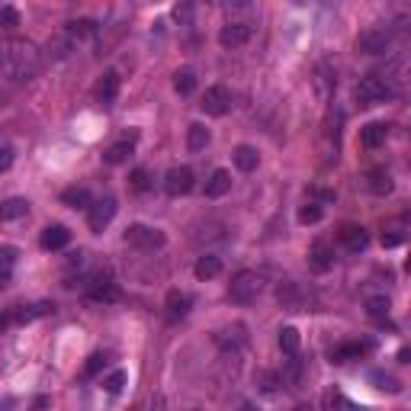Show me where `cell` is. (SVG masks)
<instances>
[{
	"label": "cell",
	"instance_id": "cell-38",
	"mask_svg": "<svg viewBox=\"0 0 411 411\" xmlns=\"http://www.w3.org/2000/svg\"><path fill=\"white\" fill-rule=\"evenodd\" d=\"M19 26V10L17 7H0V29H7V33H13V29Z\"/></svg>",
	"mask_w": 411,
	"mask_h": 411
},
{
	"label": "cell",
	"instance_id": "cell-25",
	"mask_svg": "<svg viewBox=\"0 0 411 411\" xmlns=\"http://www.w3.org/2000/svg\"><path fill=\"white\" fill-rule=\"evenodd\" d=\"M405 235H408V219H395V222H389L385 225V231H383V247H399L405 241Z\"/></svg>",
	"mask_w": 411,
	"mask_h": 411
},
{
	"label": "cell",
	"instance_id": "cell-32",
	"mask_svg": "<svg viewBox=\"0 0 411 411\" xmlns=\"http://www.w3.org/2000/svg\"><path fill=\"white\" fill-rule=\"evenodd\" d=\"M389 308H392V302H389L385 296H373L367 302V312H369L373 322H385V318H389Z\"/></svg>",
	"mask_w": 411,
	"mask_h": 411
},
{
	"label": "cell",
	"instance_id": "cell-29",
	"mask_svg": "<svg viewBox=\"0 0 411 411\" xmlns=\"http://www.w3.org/2000/svg\"><path fill=\"white\" fill-rule=\"evenodd\" d=\"M174 90H177L180 96H190L193 90H196V74H193L190 68H180V71L174 74Z\"/></svg>",
	"mask_w": 411,
	"mask_h": 411
},
{
	"label": "cell",
	"instance_id": "cell-12",
	"mask_svg": "<svg viewBox=\"0 0 411 411\" xmlns=\"http://www.w3.org/2000/svg\"><path fill=\"white\" fill-rule=\"evenodd\" d=\"M373 347H376L373 341H347V344L331 350V360L334 363H350V360H360L363 353H369Z\"/></svg>",
	"mask_w": 411,
	"mask_h": 411
},
{
	"label": "cell",
	"instance_id": "cell-46",
	"mask_svg": "<svg viewBox=\"0 0 411 411\" xmlns=\"http://www.w3.org/2000/svg\"><path fill=\"white\" fill-rule=\"evenodd\" d=\"M0 222H3V206H0Z\"/></svg>",
	"mask_w": 411,
	"mask_h": 411
},
{
	"label": "cell",
	"instance_id": "cell-18",
	"mask_svg": "<svg viewBox=\"0 0 411 411\" xmlns=\"http://www.w3.org/2000/svg\"><path fill=\"white\" fill-rule=\"evenodd\" d=\"M116 96H119V74H116V71H106L103 80L96 84V100L103 106H113Z\"/></svg>",
	"mask_w": 411,
	"mask_h": 411
},
{
	"label": "cell",
	"instance_id": "cell-8",
	"mask_svg": "<svg viewBox=\"0 0 411 411\" xmlns=\"http://www.w3.org/2000/svg\"><path fill=\"white\" fill-rule=\"evenodd\" d=\"M254 35V26L247 23V19H231V23H225L219 33V45L222 49H241V45L251 42Z\"/></svg>",
	"mask_w": 411,
	"mask_h": 411
},
{
	"label": "cell",
	"instance_id": "cell-33",
	"mask_svg": "<svg viewBox=\"0 0 411 411\" xmlns=\"http://www.w3.org/2000/svg\"><path fill=\"white\" fill-rule=\"evenodd\" d=\"M71 49H74V42H71L68 35H55L52 42H49V58H55V62H58V58H68L71 55Z\"/></svg>",
	"mask_w": 411,
	"mask_h": 411
},
{
	"label": "cell",
	"instance_id": "cell-15",
	"mask_svg": "<svg viewBox=\"0 0 411 411\" xmlns=\"http://www.w3.org/2000/svg\"><path fill=\"white\" fill-rule=\"evenodd\" d=\"M68 241H71V231L64 225H49V228H42V235H39V245H42L45 251H62Z\"/></svg>",
	"mask_w": 411,
	"mask_h": 411
},
{
	"label": "cell",
	"instance_id": "cell-41",
	"mask_svg": "<svg viewBox=\"0 0 411 411\" xmlns=\"http://www.w3.org/2000/svg\"><path fill=\"white\" fill-rule=\"evenodd\" d=\"M315 87H318V94H322V96H328V94H331V87H334V78H331V74H328V68H318Z\"/></svg>",
	"mask_w": 411,
	"mask_h": 411
},
{
	"label": "cell",
	"instance_id": "cell-28",
	"mask_svg": "<svg viewBox=\"0 0 411 411\" xmlns=\"http://www.w3.org/2000/svg\"><path fill=\"white\" fill-rule=\"evenodd\" d=\"M62 202H68L71 209H90V193L84 186H68L62 193Z\"/></svg>",
	"mask_w": 411,
	"mask_h": 411
},
{
	"label": "cell",
	"instance_id": "cell-6",
	"mask_svg": "<svg viewBox=\"0 0 411 411\" xmlns=\"http://www.w3.org/2000/svg\"><path fill=\"white\" fill-rule=\"evenodd\" d=\"M392 49V33L389 29H367L357 35V52L360 55H385Z\"/></svg>",
	"mask_w": 411,
	"mask_h": 411
},
{
	"label": "cell",
	"instance_id": "cell-37",
	"mask_svg": "<svg viewBox=\"0 0 411 411\" xmlns=\"http://www.w3.org/2000/svg\"><path fill=\"white\" fill-rule=\"evenodd\" d=\"M103 369H106V353H94V357H87V363H84V373H80V376L94 379V376H100Z\"/></svg>",
	"mask_w": 411,
	"mask_h": 411
},
{
	"label": "cell",
	"instance_id": "cell-44",
	"mask_svg": "<svg viewBox=\"0 0 411 411\" xmlns=\"http://www.w3.org/2000/svg\"><path fill=\"white\" fill-rule=\"evenodd\" d=\"M308 196H312V200H322V202H334V193L331 190H318V186H312Z\"/></svg>",
	"mask_w": 411,
	"mask_h": 411
},
{
	"label": "cell",
	"instance_id": "cell-13",
	"mask_svg": "<svg viewBox=\"0 0 411 411\" xmlns=\"http://www.w3.org/2000/svg\"><path fill=\"white\" fill-rule=\"evenodd\" d=\"M385 139H389V125L385 123H367L363 129H360V145H363L367 151L383 148Z\"/></svg>",
	"mask_w": 411,
	"mask_h": 411
},
{
	"label": "cell",
	"instance_id": "cell-17",
	"mask_svg": "<svg viewBox=\"0 0 411 411\" xmlns=\"http://www.w3.org/2000/svg\"><path fill=\"white\" fill-rule=\"evenodd\" d=\"M277 299H280L286 308H292V312H299L302 308V302H306V292H302V286L292 280L280 283V289H277Z\"/></svg>",
	"mask_w": 411,
	"mask_h": 411
},
{
	"label": "cell",
	"instance_id": "cell-11",
	"mask_svg": "<svg viewBox=\"0 0 411 411\" xmlns=\"http://www.w3.org/2000/svg\"><path fill=\"white\" fill-rule=\"evenodd\" d=\"M308 263H312V270H318V273H324V270H331L334 267V251H331V245L328 241H312V247H308Z\"/></svg>",
	"mask_w": 411,
	"mask_h": 411
},
{
	"label": "cell",
	"instance_id": "cell-30",
	"mask_svg": "<svg viewBox=\"0 0 411 411\" xmlns=\"http://www.w3.org/2000/svg\"><path fill=\"white\" fill-rule=\"evenodd\" d=\"M369 383H376L379 392H389V395L402 392V383H399L395 376H389V373H379V369H373V373H369Z\"/></svg>",
	"mask_w": 411,
	"mask_h": 411
},
{
	"label": "cell",
	"instance_id": "cell-42",
	"mask_svg": "<svg viewBox=\"0 0 411 411\" xmlns=\"http://www.w3.org/2000/svg\"><path fill=\"white\" fill-rule=\"evenodd\" d=\"M257 383H261V389L267 395L277 392V376H273V373H261V376H257Z\"/></svg>",
	"mask_w": 411,
	"mask_h": 411
},
{
	"label": "cell",
	"instance_id": "cell-4",
	"mask_svg": "<svg viewBox=\"0 0 411 411\" xmlns=\"http://www.w3.org/2000/svg\"><path fill=\"white\" fill-rule=\"evenodd\" d=\"M123 238H125V245L135 247V251H158L167 241L164 231H161V228H151V225H129Z\"/></svg>",
	"mask_w": 411,
	"mask_h": 411
},
{
	"label": "cell",
	"instance_id": "cell-19",
	"mask_svg": "<svg viewBox=\"0 0 411 411\" xmlns=\"http://www.w3.org/2000/svg\"><path fill=\"white\" fill-rule=\"evenodd\" d=\"M164 306H167V315L170 318H184L193 306V296L190 292H180V289H170L164 299Z\"/></svg>",
	"mask_w": 411,
	"mask_h": 411
},
{
	"label": "cell",
	"instance_id": "cell-24",
	"mask_svg": "<svg viewBox=\"0 0 411 411\" xmlns=\"http://www.w3.org/2000/svg\"><path fill=\"white\" fill-rule=\"evenodd\" d=\"M231 190V174H228V170H212V177L209 180H206V196H209V200H219V196H225V193Z\"/></svg>",
	"mask_w": 411,
	"mask_h": 411
},
{
	"label": "cell",
	"instance_id": "cell-22",
	"mask_svg": "<svg viewBox=\"0 0 411 411\" xmlns=\"http://www.w3.org/2000/svg\"><path fill=\"white\" fill-rule=\"evenodd\" d=\"M209 129L202 123H193L190 129H186V151L190 155H200V151H206V145H209Z\"/></svg>",
	"mask_w": 411,
	"mask_h": 411
},
{
	"label": "cell",
	"instance_id": "cell-23",
	"mask_svg": "<svg viewBox=\"0 0 411 411\" xmlns=\"http://www.w3.org/2000/svg\"><path fill=\"white\" fill-rule=\"evenodd\" d=\"M193 273H196V280H216L222 273V257H216V254H202L200 261H196V267H193Z\"/></svg>",
	"mask_w": 411,
	"mask_h": 411
},
{
	"label": "cell",
	"instance_id": "cell-20",
	"mask_svg": "<svg viewBox=\"0 0 411 411\" xmlns=\"http://www.w3.org/2000/svg\"><path fill=\"white\" fill-rule=\"evenodd\" d=\"M132 148H135V135H129V139H123V141H116V145H110V148L103 151V161H106L110 167L125 164V161H129V155H132Z\"/></svg>",
	"mask_w": 411,
	"mask_h": 411
},
{
	"label": "cell",
	"instance_id": "cell-35",
	"mask_svg": "<svg viewBox=\"0 0 411 411\" xmlns=\"http://www.w3.org/2000/svg\"><path fill=\"white\" fill-rule=\"evenodd\" d=\"M13 267H17V247L3 245V247H0V283L13 273Z\"/></svg>",
	"mask_w": 411,
	"mask_h": 411
},
{
	"label": "cell",
	"instance_id": "cell-3",
	"mask_svg": "<svg viewBox=\"0 0 411 411\" xmlns=\"http://www.w3.org/2000/svg\"><path fill=\"white\" fill-rule=\"evenodd\" d=\"M392 94L395 90L385 84L383 78H360L357 80V87H353V100H357L360 106H379V103H385V100H392Z\"/></svg>",
	"mask_w": 411,
	"mask_h": 411
},
{
	"label": "cell",
	"instance_id": "cell-45",
	"mask_svg": "<svg viewBox=\"0 0 411 411\" xmlns=\"http://www.w3.org/2000/svg\"><path fill=\"white\" fill-rule=\"evenodd\" d=\"M296 411H308V408H306V405H299V408H296Z\"/></svg>",
	"mask_w": 411,
	"mask_h": 411
},
{
	"label": "cell",
	"instance_id": "cell-27",
	"mask_svg": "<svg viewBox=\"0 0 411 411\" xmlns=\"http://www.w3.org/2000/svg\"><path fill=\"white\" fill-rule=\"evenodd\" d=\"M96 33V23L94 19H71L68 26H64V35H68L71 42H80V39H87V35Z\"/></svg>",
	"mask_w": 411,
	"mask_h": 411
},
{
	"label": "cell",
	"instance_id": "cell-5",
	"mask_svg": "<svg viewBox=\"0 0 411 411\" xmlns=\"http://www.w3.org/2000/svg\"><path fill=\"white\" fill-rule=\"evenodd\" d=\"M49 312H55V306H49V302H42V306H13V308H7V312L0 315V331H7L10 324L35 322V318L49 315Z\"/></svg>",
	"mask_w": 411,
	"mask_h": 411
},
{
	"label": "cell",
	"instance_id": "cell-36",
	"mask_svg": "<svg viewBox=\"0 0 411 411\" xmlns=\"http://www.w3.org/2000/svg\"><path fill=\"white\" fill-rule=\"evenodd\" d=\"M322 219H324V209L318 202H306V206L299 209V222H302V225H318Z\"/></svg>",
	"mask_w": 411,
	"mask_h": 411
},
{
	"label": "cell",
	"instance_id": "cell-40",
	"mask_svg": "<svg viewBox=\"0 0 411 411\" xmlns=\"http://www.w3.org/2000/svg\"><path fill=\"white\" fill-rule=\"evenodd\" d=\"M129 186L135 193H145L151 186V177H148V170L145 167H139V170H132V177H129Z\"/></svg>",
	"mask_w": 411,
	"mask_h": 411
},
{
	"label": "cell",
	"instance_id": "cell-39",
	"mask_svg": "<svg viewBox=\"0 0 411 411\" xmlns=\"http://www.w3.org/2000/svg\"><path fill=\"white\" fill-rule=\"evenodd\" d=\"M29 212V202L26 200H10L3 202V219H23Z\"/></svg>",
	"mask_w": 411,
	"mask_h": 411
},
{
	"label": "cell",
	"instance_id": "cell-9",
	"mask_svg": "<svg viewBox=\"0 0 411 411\" xmlns=\"http://www.w3.org/2000/svg\"><path fill=\"white\" fill-rule=\"evenodd\" d=\"M116 209H119V206H116L113 196H103V200L90 202V209H87V225H90V231H96V235H100V231H103V228L116 219Z\"/></svg>",
	"mask_w": 411,
	"mask_h": 411
},
{
	"label": "cell",
	"instance_id": "cell-43",
	"mask_svg": "<svg viewBox=\"0 0 411 411\" xmlns=\"http://www.w3.org/2000/svg\"><path fill=\"white\" fill-rule=\"evenodd\" d=\"M10 164H13V148L0 145V174H3V170H10Z\"/></svg>",
	"mask_w": 411,
	"mask_h": 411
},
{
	"label": "cell",
	"instance_id": "cell-31",
	"mask_svg": "<svg viewBox=\"0 0 411 411\" xmlns=\"http://www.w3.org/2000/svg\"><path fill=\"white\" fill-rule=\"evenodd\" d=\"M125 383H129V373H125V369H113V373L103 379V392L106 395H119L125 389Z\"/></svg>",
	"mask_w": 411,
	"mask_h": 411
},
{
	"label": "cell",
	"instance_id": "cell-1",
	"mask_svg": "<svg viewBox=\"0 0 411 411\" xmlns=\"http://www.w3.org/2000/svg\"><path fill=\"white\" fill-rule=\"evenodd\" d=\"M42 68V52L26 39H7L0 42V78L29 80Z\"/></svg>",
	"mask_w": 411,
	"mask_h": 411
},
{
	"label": "cell",
	"instance_id": "cell-14",
	"mask_svg": "<svg viewBox=\"0 0 411 411\" xmlns=\"http://www.w3.org/2000/svg\"><path fill=\"white\" fill-rule=\"evenodd\" d=\"M231 161H235V167L241 174H254L257 164H261V151L254 148V145H238V148L231 151Z\"/></svg>",
	"mask_w": 411,
	"mask_h": 411
},
{
	"label": "cell",
	"instance_id": "cell-34",
	"mask_svg": "<svg viewBox=\"0 0 411 411\" xmlns=\"http://www.w3.org/2000/svg\"><path fill=\"white\" fill-rule=\"evenodd\" d=\"M299 344H302V341H299V331H296V328H283V331H280V350L286 353V357H296V353H299Z\"/></svg>",
	"mask_w": 411,
	"mask_h": 411
},
{
	"label": "cell",
	"instance_id": "cell-26",
	"mask_svg": "<svg viewBox=\"0 0 411 411\" xmlns=\"http://www.w3.org/2000/svg\"><path fill=\"white\" fill-rule=\"evenodd\" d=\"M367 186L369 193H376V196H385V193H392V174L376 167V170H369L367 174Z\"/></svg>",
	"mask_w": 411,
	"mask_h": 411
},
{
	"label": "cell",
	"instance_id": "cell-2",
	"mask_svg": "<svg viewBox=\"0 0 411 411\" xmlns=\"http://www.w3.org/2000/svg\"><path fill=\"white\" fill-rule=\"evenodd\" d=\"M261 292H263V277L254 270L235 273L231 283H228V299H231L235 306H251V302H257Z\"/></svg>",
	"mask_w": 411,
	"mask_h": 411
},
{
	"label": "cell",
	"instance_id": "cell-7",
	"mask_svg": "<svg viewBox=\"0 0 411 411\" xmlns=\"http://www.w3.org/2000/svg\"><path fill=\"white\" fill-rule=\"evenodd\" d=\"M200 110L206 116H225L228 110H231V90H228L225 84H212V87H206Z\"/></svg>",
	"mask_w": 411,
	"mask_h": 411
},
{
	"label": "cell",
	"instance_id": "cell-16",
	"mask_svg": "<svg viewBox=\"0 0 411 411\" xmlns=\"http://www.w3.org/2000/svg\"><path fill=\"white\" fill-rule=\"evenodd\" d=\"M341 245L347 247L350 254H360L363 247L369 245L367 228H360V225H344V228H341Z\"/></svg>",
	"mask_w": 411,
	"mask_h": 411
},
{
	"label": "cell",
	"instance_id": "cell-21",
	"mask_svg": "<svg viewBox=\"0 0 411 411\" xmlns=\"http://www.w3.org/2000/svg\"><path fill=\"white\" fill-rule=\"evenodd\" d=\"M87 299L90 302H116L119 299V286L110 280H94L87 289Z\"/></svg>",
	"mask_w": 411,
	"mask_h": 411
},
{
	"label": "cell",
	"instance_id": "cell-10",
	"mask_svg": "<svg viewBox=\"0 0 411 411\" xmlns=\"http://www.w3.org/2000/svg\"><path fill=\"white\" fill-rule=\"evenodd\" d=\"M193 180H196V177H193V170L190 167H170V170H167V177H164V190L170 193V196H186V193L193 190Z\"/></svg>",
	"mask_w": 411,
	"mask_h": 411
}]
</instances>
